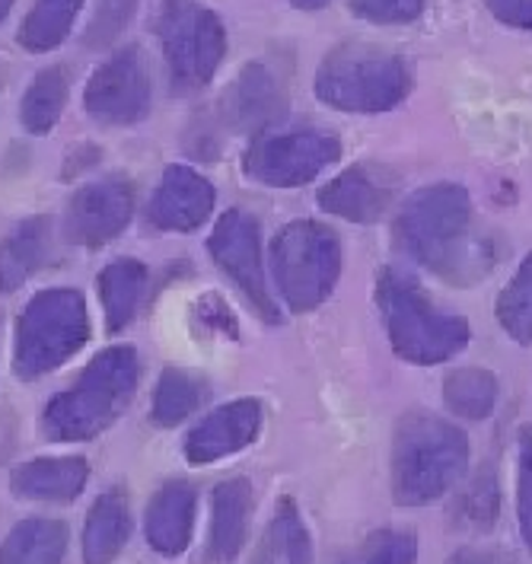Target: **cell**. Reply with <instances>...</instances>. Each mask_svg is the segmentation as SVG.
I'll use <instances>...</instances> for the list:
<instances>
[{
	"label": "cell",
	"mask_w": 532,
	"mask_h": 564,
	"mask_svg": "<svg viewBox=\"0 0 532 564\" xmlns=\"http://www.w3.org/2000/svg\"><path fill=\"white\" fill-rule=\"evenodd\" d=\"M89 466L84 456H39L10 473V491L23 501L70 505L84 495Z\"/></svg>",
	"instance_id": "ac0fdd59"
},
{
	"label": "cell",
	"mask_w": 532,
	"mask_h": 564,
	"mask_svg": "<svg viewBox=\"0 0 532 564\" xmlns=\"http://www.w3.org/2000/svg\"><path fill=\"white\" fill-rule=\"evenodd\" d=\"M262 431V402L259 399H234L214 412H207L185 434V459L192 466H210L239 449L252 446Z\"/></svg>",
	"instance_id": "4fadbf2b"
},
{
	"label": "cell",
	"mask_w": 532,
	"mask_h": 564,
	"mask_svg": "<svg viewBox=\"0 0 532 564\" xmlns=\"http://www.w3.org/2000/svg\"><path fill=\"white\" fill-rule=\"evenodd\" d=\"M271 271L291 310H316L338 284L341 242L316 220H291L271 242Z\"/></svg>",
	"instance_id": "52a82bcc"
},
{
	"label": "cell",
	"mask_w": 532,
	"mask_h": 564,
	"mask_svg": "<svg viewBox=\"0 0 532 564\" xmlns=\"http://www.w3.org/2000/svg\"><path fill=\"white\" fill-rule=\"evenodd\" d=\"M517 520L520 535L532 552V427L520 431V456H517Z\"/></svg>",
	"instance_id": "836d02e7"
},
{
	"label": "cell",
	"mask_w": 532,
	"mask_h": 564,
	"mask_svg": "<svg viewBox=\"0 0 532 564\" xmlns=\"http://www.w3.org/2000/svg\"><path fill=\"white\" fill-rule=\"evenodd\" d=\"M153 80L144 52L138 45H124L102 61L84 89V109L96 124L128 128L150 116Z\"/></svg>",
	"instance_id": "30bf717a"
},
{
	"label": "cell",
	"mask_w": 532,
	"mask_h": 564,
	"mask_svg": "<svg viewBox=\"0 0 532 564\" xmlns=\"http://www.w3.org/2000/svg\"><path fill=\"white\" fill-rule=\"evenodd\" d=\"M341 144L326 131H278V134H259L246 156L242 170L246 176L271 185V188H300L306 182L326 173L328 166L338 160Z\"/></svg>",
	"instance_id": "9c48e42d"
},
{
	"label": "cell",
	"mask_w": 532,
	"mask_h": 564,
	"mask_svg": "<svg viewBox=\"0 0 532 564\" xmlns=\"http://www.w3.org/2000/svg\"><path fill=\"white\" fill-rule=\"evenodd\" d=\"M207 252L217 262V268L239 288V294L252 303L259 319L278 323V303L271 297L265 268H262V239H259V220L249 210L230 208L220 214L214 224Z\"/></svg>",
	"instance_id": "8fae6325"
},
{
	"label": "cell",
	"mask_w": 532,
	"mask_h": 564,
	"mask_svg": "<svg viewBox=\"0 0 532 564\" xmlns=\"http://www.w3.org/2000/svg\"><path fill=\"white\" fill-rule=\"evenodd\" d=\"M469 469V437L453 421L409 412L392 437V498L399 507H427L449 495Z\"/></svg>",
	"instance_id": "3957f363"
},
{
	"label": "cell",
	"mask_w": 532,
	"mask_h": 564,
	"mask_svg": "<svg viewBox=\"0 0 532 564\" xmlns=\"http://www.w3.org/2000/svg\"><path fill=\"white\" fill-rule=\"evenodd\" d=\"M141 0H99L96 17L89 23L84 45L87 48H109L121 32L128 30V23L134 20Z\"/></svg>",
	"instance_id": "1f68e13d"
},
{
	"label": "cell",
	"mask_w": 532,
	"mask_h": 564,
	"mask_svg": "<svg viewBox=\"0 0 532 564\" xmlns=\"http://www.w3.org/2000/svg\"><path fill=\"white\" fill-rule=\"evenodd\" d=\"M485 7L507 26L532 32V0H485Z\"/></svg>",
	"instance_id": "e575fe53"
},
{
	"label": "cell",
	"mask_w": 532,
	"mask_h": 564,
	"mask_svg": "<svg viewBox=\"0 0 532 564\" xmlns=\"http://www.w3.org/2000/svg\"><path fill=\"white\" fill-rule=\"evenodd\" d=\"M13 10V0H0V23L7 20V13Z\"/></svg>",
	"instance_id": "74e56055"
},
{
	"label": "cell",
	"mask_w": 532,
	"mask_h": 564,
	"mask_svg": "<svg viewBox=\"0 0 532 564\" xmlns=\"http://www.w3.org/2000/svg\"><path fill=\"white\" fill-rule=\"evenodd\" d=\"M84 10V0H35L26 13L23 26L17 32V42L30 55H45L55 52L61 42L70 35L77 17Z\"/></svg>",
	"instance_id": "d4e9b609"
},
{
	"label": "cell",
	"mask_w": 532,
	"mask_h": 564,
	"mask_svg": "<svg viewBox=\"0 0 532 564\" xmlns=\"http://www.w3.org/2000/svg\"><path fill=\"white\" fill-rule=\"evenodd\" d=\"M217 205V192L192 166H170L150 195L148 224L163 234H195Z\"/></svg>",
	"instance_id": "5bb4252c"
},
{
	"label": "cell",
	"mask_w": 532,
	"mask_h": 564,
	"mask_svg": "<svg viewBox=\"0 0 532 564\" xmlns=\"http://www.w3.org/2000/svg\"><path fill=\"white\" fill-rule=\"evenodd\" d=\"M395 246L446 284H473L495 265L488 237L475 234L473 198L456 182L424 185L409 195L395 217Z\"/></svg>",
	"instance_id": "6da1fadb"
},
{
	"label": "cell",
	"mask_w": 532,
	"mask_h": 564,
	"mask_svg": "<svg viewBox=\"0 0 532 564\" xmlns=\"http://www.w3.org/2000/svg\"><path fill=\"white\" fill-rule=\"evenodd\" d=\"M427 0H351V13L357 20L377 26H402L424 13Z\"/></svg>",
	"instance_id": "d6a6232c"
},
{
	"label": "cell",
	"mask_w": 532,
	"mask_h": 564,
	"mask_svg": "<svg viewBox=\"0 0 532 564\" xmlns=\"http://www.w3.org/2000/svg\"><path fill=\"white\" fill-rule=\"evenodd\" d=\"M446 564H520L503 549H459Z\"/></svg>",
	"instance_id": "d590c367"
},
{
	"label": "cell",
	"mask_w": 532,
	"mask_h": 564,
	"mask_svg": "<svg viewBox=\"0 0 532 564\" xmlns=\"http://www.w3.org/2000/svg\"><path fill=\"white\" fill-rule=\"evenodd\" d=\"M409 64L373 45H338L316 70V96L338 112H389L409 96Z\"/></svg>",
	"instance_id": "8992f818"
},
{
	"label": "cell",
	"mask_w": 532,
	"mask_h": 564,
	"mask_svg": "<svg viewBox=\"0 0 532 564\" xmlns=\"http://www.w3.org/2000/svg\"><path fill=\"white\" fill-rule=\"evenodd\" d=\"M498 323L513 341L532 345V252L498 297Z\"/></svg>",
	"instance_id": "f1b7e54d"
},
{
	"label": "cell",
	"mask_w": 532,
	"mask_h": 564,
	"mask_svg": "<svg viewBox=\"0 0 532 564\" xmlns=\"http://www.w3.org/2000/svg\"><path fill=\"white\" fill-rule=\"evenodd\" d=\"M256 491L246 478L220 481L210 491V527H207L205 564H234L249 539V513Z\"/></svg>",
	"instance_id": "2e32d148"
},
{
	"label": "cell",
	"mask_w": 532,
	"mask_h": 564,
	"mask_svg": "<svg viewBox=\"0 0 532 564\" xmlns=\"http://www.w3.org/2000/svg\"><path fill=\"white\" fill-rule=\"evenodd\" d=\"M392 198V182L373 166H351L335 176L319 192V208L348 220V224H373L383 217Z\"/></svg>",
	"instance_id": "d6986e66"
},
{
	"label": "cell",
	"mask_w": 532,
	"mask_h": 564,
	"mask_svg": "<svg viewBox=\"0 0 532 564\" xmlns=\"http://www.w3.org/2000/svg\"><path fill=\"white\" fill-rule=\"evenodd\" d=\"M67 555V527L52 517L17 523L0 545V564H61Z\"/></svg>",
	"instance_id": "603a6c76"
},
{
	"label": "cell",
	"mask_w": 532,
	"mask_h": 564,
	"mask_svg": "<svg viewBox=\"0 0 532 564\" xmlns=\"http://www.w3.org/2000/svg\"><path fill=\"white\" fill-rule=\"evenodd\" d=\"M52 259V220L30 217L0 242V294H13Z\"/></svg>",
	"instance_id": "ffe728a7"
},
{
	"label": "cell",
	"mask_w": 532,
	"mask_h": 564,
	"mask_svg": "<svg viewBox=\"0 0 532 564\" xmlns=\"http://www.w3.org/2000/svg\"><path fill=\"white\" fill-rule=\"evenodd\" d=\"M131 535V513L121 488L99 495L84 523V564H112Z\"/></svg>",
	"instance_id": "7402d4cb"
},
{
	"label": "cell",
	"mask_w": 532,
	"mask_h": 564,
	"mask_svg": "<svg viewBox=\"0 0 532 564\" xmlns=\"http://www.w3.org/2000/svg\"><path fill=\"white\" fill-rule=\"evenodd\" d=\"M198 491L188 481H166L148 505L144 535L148 545L163 558H178L195 535Z\"/></svg>",
	"instance_id": "e0dca14e"
},
{
	"label": "cell",
	"mask_w": 532,
	"mask_h": 564,
	"mask_svg": "<svg viewBox=\"0 0 532 564\" xmlns=\"http://www.w3.org/2000/svg\"><path fill=\"white\" fill-rule=\"evenodd\" d=\"M498 513H501V488H498V476L491 469L478 473L453 507V520H459V527H466L473 533L491 530Z\"/></svg>",
	"instance_id": "f546056e"
},
{
	"label": "cell",
	"mask_w": 532,
	"mask_h": 564,
	"mask_svg": "<svg viewBox=\"0 0 532 564\" xmlns=\"http://www.w3.org/2000/svg\"><path fill=\"white\" fill-rule=\"evenodd\" d=\"M160 42L170 84L182 96L205 89L227 58V32L220 17L195 0H166L160 17Z\"/></svg>",
	"instance_id": "ba28073f"
},
{
	"label": "cell",
	"mask_w": 532,
	"mask_h": 564,
	"mask_svg": "<svg viewBox=\"0 0 532 564\" xmlns=\"http://www.w3.org/2000/svg\"><path fill=\"white\" fill-rule=\"evenodd\" d=\"M89 341V310L77 288H45L17 319L13 370L23 380L55 373Z\"/></svg>",
	"instance_id": "5b68a950"
},
{
	"label": "cell",
	"mask_w": 532,
	"mask_h": 564,
	"mask_svg": "<svg viewBox=\"0 0 532 564\" xmlns=\"http://www.w3.org/2000/svg\"><path fill=\"white\" fill-rule=\"evenodd\" d=\"M252 564H313V539L291 498H281Z\"/></svg>",
	"instance_id": "cb8c5ba5"
},
{
	"label": "cell",
	"mask_w": 532,
	"mask_h": 564,
	"mask_svg": "<svg viewBox=\"0 0 532 564\" xmlns=\"http://www.w3.org/2000/svg\"><path fill=\"white\" fill-rule=\"evenodd\" d=\"M205 395L207 389L198 377L176 370V367L163 370L156 392H153V409H150L153 424L156 427H176L205 402Z\"/></svg>",
	"instance_id": "83f0119b"
},
{
	"label": "cell",
	"mask_w": 532,
	"mask_h": 564,
	"mask_svg": "<svg viewBox=\"0 0 532 564\" xmlns=\"http://www.w3.org/2000/svg\"><path fill=\"white\" fill-rule=\"evenodd\" d=\"M141 383V357L131 345H112L89 360L80 380L58 392L42 415L48 441L74 444L106 434L119 421Z\"/></svg>",
	"instance_id": "7a4b0ae2"
},
{
	"label": "cell",
	"mask_w": 532,
	"mask_h": 564,
	"mask_svg": "<svg viewBox=\"0 0 532 564\" xmlns=\"http://www.w3.org/2000/svg\"><path fill=\"white\" fill-rule=\"evenodd\" d=\"M417 535L412 530H377L360 545L355 564H414Z\"/></svg>",
	"instance_id": "4dcf8cb0"
},
{
	"label": "cell",
	"mask_w": 532,
	"mask_h": 564,
	"mask_svg": "<svg viewBox=\"0 0 532 564\" xmlns=\"http://www.w3.org/2000/svg\"><path fill=\"white\" fill-rule=\"evenodd\" d=\"M377 303L383 313L389 341L395 355L417 367L444 364L469 345V323L437 310L412 274L386 268L377 281Z\"/></svg>",
	"instance_id": "277c9868"
},
{
	"label": "cell",
	"mask_w": 532,
	"mask_h": 564,
	"mask_svg": "<svg viewBox=\"0 0 532 564\" xmlns=\"http://www.w3.org/2000/svg\"><path fill=\"white\" fill-rule=\"evenodd\" d=\"M70 80L64 67H45L35 74L20 102V121L30 134H52L67 109Z\"/></svg>",
	"instance_id": "484cf974"
},
{
	"label": "cell",
	"mask_w": 532,
	"mask_h": 564,
	"mask_svg": "<svg viewBox=\"0 0 532 564\" xmlns=\"http://www.w3.org/2000/svg\"><path fill=\"white\" fill-rule=\"evenodd\" d=\"M220 112L234 131L259 138L284 116V89L265 64H249L224 93Z\"/></svg>",
	"instance_id": "9a60e30c"
},
{
	"label": "cell",
	"mask_w": 532,
	"mask_h": 564,
	"mask_svg": "<svg viewBox=\"0 0 532 564\" xmlns=\"http://www.w3.org/2000/svg\"><path fill=\"white\" fill-rule=\"evenodd\" d=\"M296 10H323L328 0H291Z\"/></svg>",
	"instance_id": "8d00e7d4"
},
{
	"label": "cell",
	"mask_w": 532,
	"mask_h": 564,
	"mask_svg": "<svg viewBox=\"0 0 532 564\" xmlns=\"http://www.w3.org/2000/svg\"><path fill=\"white\" fill-rule=\"evenodd\" d=\"M498 377L481 367H463L453 370L444 383V399L449 412L466 421H485L498 405Z\"/></svg>",
	"instance_id": "4316f807"
},
{
	"label": "cell",
	"mask_w": 532,
	"mask_h": 564,
	"mask_svg": "<svg viewBox=\"0 0 532 564\" xmlns=\"http://www.w3.org/2000/svg\"><path fill=\"white\" fill-rule=\"evenodd\" d=\"M134 217V188L121 176L96 178L74 192L64 210V239L84 249H102L119 239Z\"/></svg>",
	"instance_id": "7c38bea8"
},
{
	"label": "cell",
	"mask_w": 532,
	"mask_h": 564,
	"mask_svg": "<svg viewBox=\"0 0 532 564\" xmlns=\"http://www.w3.org/2000/svg\"><path fill=\"white\" fill-rule=\"evenodd\" d=\"M150 271L138 259H116L99 271L96 278V291L102 303V316H106V332L119 335L121 328L131 326V319L138 316V306L144 303L148 294Z\"/></svg>",
	"instance_id": "44dd1931"
}]
</instances>
